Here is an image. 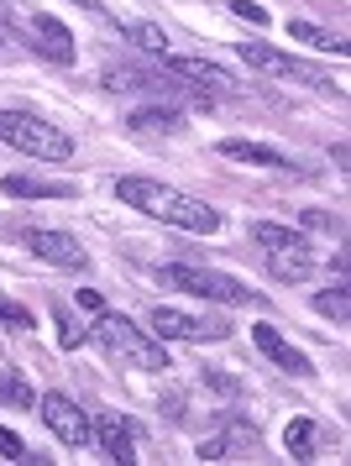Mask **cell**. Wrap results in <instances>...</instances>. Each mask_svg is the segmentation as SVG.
<instances>
[{
    "mask_svg": "<svg viewBox=\"0 0 351 466\" xmlns=\"http://www.w3.org/2000/svg\"><path fill=\"white\" fill-rule=\"evenodd\" d=\"M116 194H121L131 210L152 215V220H163V226H179V231H194V236H215L221 231V210H210L205 199H189V194L168 189L158 178H116Z\"/></svg>",
    "mask_w": 351,
    "mask_h": 466,
    "instance_id": "obj_1",
    "label": "cell"
},
{
    "mask_svg": "<svg viewBox=\"0 0 351 466\" xmlns=\"http://www.w3.org/2000/svg\"><path fill=\"white\" fill-rule=\"evenodd\" d=\"M89 340L100 346L105 357L131 361L137 372H168V346H163L158 336H147L142 325H131L126 315H110V309H100V319H95Z\"/></svg>",
    "mask_w": 351,
    "mask_h": 466,
    "instance_id": "obj_2",
    "label": "cell"
},
{
    "mask_svg": "<svg viewBox=\"0 0 351 466\" xmlns=\"http://www.w3.org/2000/svg\"><path fill=\"white\" fill-rule=\"evenodd\" d=\"M158 283L163 289H179V294H200L205 304H226V309H236V304H263V294H252L242 278L215 273V268H189V262L158 268Z\"/></svg>",
    "mask_w": 351,
    "mask_h": 466,
    "instance_id": "obj_3",
    "label": "cell"
},
{
    "mask_svg": "<svg viewBox=\"0 0 351 466\" xmlns=\"http://www.w3.org/2000/svg\"><path fill=\"white\" fill-rule=\"evenodd\" d=\"M0 142L37 157V163H68L74 157V142L58 127H47L42 116H32V110H0Z\"/></svg>",
    "mask_w": 351,
    "mask_h": 466,
    "instance_id": "obj_4",
    "label": "cell"
},
{
    "mask_svg": "<svg viewBox=\"0 0 351 466\" xmlns=\"http://www.w3.org/2000/svg\"><path fill=\"white\" fill-rule=\"evenodd\" d=\"M236 53H242L252 68L273 74V79H294V85H305V89H331V95H341V85H336L325 68L305 64V58H294V53H278V47H268V43H236Z\"/></svg>",
    "mask_w": 351,
    "mask_h": 466,
    "instance_id": "obj_5",
    "label": "cell"
},
{
    "mask_svg": "<svg viewBox=\"0 0 351 466\" xmlns=\"http://www.w3.org/2000/svg\"><path fill=\"white\" fill-rule=\"evenodd\" d=\"M163 68L173 79H189V85H200L205 95H242V79L231 74V68L210 64V58H189V53H163Z\"/></svg>",
    "mask_w": 351,
    "mask_h": 466,
    "instance_id": "obj_6",
    "label": "cell"
},
{
    "mask_svg": "<svg viewBox=\"0 0 351 466\" xmlns=\"http://www.w3.org/2000/svg\"><path fill=\"white\" fill-rule=\"evenodd\" d=\"M152 336L158 340H189V346H200V340H226L231 336V325L226 319H194L184 315V309H168V304H158L152 309Z\"/></svg>",
    "mask_w": 351,
    "mask_h": 466,
    "instance_id": "obj_7",
    "label": "cell"
},
{
    "mask_svg": "<svg viewBox=\"0 0 351 466\" xmlns=\"http://www.w3.org/2000/svg\"><path fill=\"white\" fill-rule=\"evenodd\" d=\"M42 420H47V430H53L63 445H74V451H84V445L95 441L89 414H84L74 399H63V393H42Z\"/></svg>",
    "mask_w": 351,
    "mask_h": 466,
    "instance_id": "obj_8",
    "label": "cell"
},
{
    "mask_svg": "<svg viewBox=\"0 0 351 466\" xmlns=\"http://www.w3.org/2000/svg\"><path fill=\"white\" fill-rule=\"evenodd\" d=\"M21 241H26V252H37L42 262H53V268H68V273H84V268H89V252H84L68 231L32 226V231H21Z\"/></svg>",
    "mask_w": 351,
    "mask_h": 466,
    "instance_id": "obj_9",
    "label": "cell"
},
{
    "mask_svg": "<svg viewBox=\"0 0 351 466\" xmlns=\"http://www.w3.org/2000/svg\"><path fill=\"white\" fill-rule=\"evenodd\" d=\"M100 85L110 89V95H137V89H152V95H184V85H173V74L168 68H105Z\"/></svg>",
    "mask_w": 351,
    "mask_h": 466,
    "instance_id": "obj_10",
    "label": "cell"
},
{
    "mask_svg": "<svg viewBox=\"0 0 351 466\" xmlns=\"http://www.w3.org/2000/svg\"><path fill=\"white\" fill-rule=\"evenodd\" d=\"M26 37H32V47H37L47 64H74V32L58 16H47V11L26 16Z\"/></svg>",
    "mask_w": 351,
    "mask_h": 466,
    "instance_id": "obj_11",
    "label": "cell"
},
{
    "mask_svg": "<svg viewBox=\"0 0 351 466\" xmlns=\"http://www.w3.org/2000/svg\"><path fill=\"white\" fill-rule=\"evenodd\" d=\"M252 340H257V351L273 361V367H284V372H294V378H315V367H310V357L299 351V346H289V340L273 330L268 319L263 325H252Z\"/></svg>",
    "mask_w": 351,
    "mask_h": 466,
    "instance_id": "obj_12",
    "label": "cell"
},
{
    "mask_svg": "<svg viewBox=\"0 0 351 466\" xmlns=\"http://www.w3.org/2000/svg\"><path fill=\"white\" fill-rule=\"evenodd\" d=\"M221 157H231V163H247V168H268V173H294V157H284L278 147H268V142H247V137H226L221 142Z\"/></svg>",
    "mask_w": 351,
    "mask_h": 466,
    "instance_id": "obj_13",
    "label": "cell"
},
{
    "mask_svg": "<svg viewBox=\"0 0 351 466\" xmlns=\"http://www.w3.org/2000/svg\"><path fill=\"white\" fill-rule=\"evenodd\" d=\"M0 189L11 194V199H74V184H63V178H42V173H5L0 178Z\"/></svg>",
    "mask_w": 351,
    "mask_h": 466,
    "instance_id": "obj_14",
    "label": "cell"
},
{
    "mask_svg": "<svg viewBox=\"0 0 351 466\" xmlns=\"http://www.w3.org/2000/svg\"><path fill=\"white\" fill-rule=\"evenodd\" d=\"M89 424H95V441H100V451L110 456V461H121V466L137 461V445H131V424H126L121 414H100V420H89Z\"/></svg>",
    "mask_w": 351,
    "mask_h": 466,
    "instance_id": "obj_15",
    "label": "cell"
},
{
    "mask_svg": "<svg viewBox=\"0 0 351 466\" xmlns=\"http://www.w3.org/2000/svg\"><path fill=\"white\" fill-rule=\"evenodd\" d=\"M236 445H257V424H247V420H221V430L200 441V461H221V456H231Z\"/></svg>",
    "mask_w": 351,
    "mask_h": 466,
    "instance_id": "obj_16",
    "label": "cell"
},
{
    "mask_svg": "<svg viewBox=\"0 0 351 466\" xmlns=\"http://www.w3.org/2000/svg\"><path fill=\"white\" fill-rule=\"evenodd\" d=\"M252 247H263V252H310V236L294 231V226L257 220V226H252Z\"/></svg>",
    "mask_w": 351,
    "mask_h": 466,
    "instance_id": "obj_17",
    "label": "cell"
},
{
    "mask_svg": "<svg viewBox=\"0 0 351 466\" xmlns=\"http://www.w3.org/2000/svg\"><path fill=\"white\" fill-rule=\"evenodd\" d=\"M320 424L315 420H289V430H284V445H289L294 461H315V451H320Z\"/></svg>",
    "mask_w": 351,
    "mask_h": 466,
    "instance_id": "obj_18",
    "label": "cell"
},
{
    "mask_svg": "<svg viewBox=\"0 0 351 466\" xmlns=\"http://www.w3.org/2000/svg\"><path fill=\"white\" fill-rule=\"evenodd\" d=\"M268 257V273L284 283H305L315 273V252H263Z\"/></svg>",
    "mask_w": 351,
    "mask_h": 466,
    "instance_id": "obj_19",
    "label": "cell"
},
{
    "mask_svg": "<svg viewBox=\"0 0 351 466\" xmlns=\"http://www.w3.org/2000/svg\"><path fill=\"white\" fill-rule=\"evenodd\" d=\"M289 37L294 43H305V47H315V53H336V58H346V43H341L336 32H325V26H315V22H289Z\"/></svg>",
    "mask_w": 351,
    "mask_h": 466,
    "instance_id": "obj_20",
    "label": "cell"
},
{
    "mask_svg": "<svg viewBox=\"0 0 351 466\" xmlns=\"http://www.w3.org/2000/svg\"><path fill=\"white\" fill-rule=\"evenodd\" d=\"M121 37H126V43H137L142 53H152V58L173 53V47H168V32H163V26H152V22H126Z\"/></svg>",
    "mask_w": 351,
    "mask_h": 466,
    "instance_id": "obj_21",
    "label": "cell"
},
{
    "mask_svg": "<svg viewBox=\"0 0 351 466\" xmlns=\"http://www.w3.org/2000/svg\"><path fill=\"white\" fill-rule=\"evenodd\" d=\"M131 127L137 131H168V137H173V131H184V116H179L173 106H147V110L131 116Z\"/></svg>",
    "mask_w": 351,
    "mask_h": 466,
    "instance_id": "obj_22",
    "label": "cell"
},
{
    "mask_svg": "<svg viewBox=\"0 0 351 466\" xmlns=\"http://www.w3.org/2000/svg\"><path fill=\"white\" fill-rule=\"evenodd\" d=\"M53 325H58V346H63V351H79L84 340H89V330L74 319V309H68V304H53Z\"/></svg>",
    "mask_w": 351,
    "mask_h": 466,
    "instance_id": "obj_23",
    "label": "cell"
},
{
    "mask_svg": "<svg viewBox=\"0 0 351 466\" xmlns=\"http://www.w3.org/2000/svg\"><path fill=\"white\" fill-rule=\"evenodd\" d=\"M0 403H5V409H37V393H32L16 372H0Z\"/></svg>",
    "mask_w": 351,
    "mask_h": 466,
    "instance_id": "obj_24",
    "label": "cell"
},
{
    "mask_svg": "<svg viewBox=\"0 0 351 466\" xmlns=\"http://www.w3.org/2000/svg\"><path fill=\"white\" fill-rule=\"evenodd\" d=\"M315 309H320V315H331L336 325H346V319H351V299H346V283H336V289H325V294H315Z\"/></svg>",
    "mask_w": 351,
    "mask_h": 466,
    "instance_id": "obj_25",
    "label": "cell"
},
{
    "mask_svg": "<svg viewBox=\"0 0 351 466\" xmlns=\"http://www.w3.org/2000/svg\"><path fill=\"white\" fill-rule=\"evenodd\" d=\"M0 319H5L11 330H21V336H26V330H37V319H32V309H21L16 299H5V294H0Z\"/></svg>",
    "mask_w": 351,
    "mask_h": 466,
    "instance_id": "obj_26",
    "label": "cell"
},
{
    "mask_svg": "<svg viewBox=\"0 0 351 466\" xmlns=\"http://www.w3.org/2000/svg\"><path fill=\"white\" fill-rule=\"evenodd\" d=\"M299 226H310V231H341V215H331V210H305V215H299Z\"/></svg>",
    "mask_w": 351,
    "mask_h": 466,
    "instance_id": "obj_27",
    "label": "cell"
},
{
    "mask_svg": "<svg viewBox=\"0 0 351 466\" xmlns=\"http://www.w3.org/2000/svg\"><path fill=\"white\" fill-rule=\"evenodd\" d=\"M200 378H205V388H215L221 399H236V393H242V382L231 378V372H200Z\"/></svg>",
    "mask_w": 351,
    "mask_h": 466,
    "instance_id": "obj_28",
    "label": "cell"
},
{
    "mask_svg": "<svg viewBox=\"0 0 351 466\" xmlns=\"http://www.w3.org/2000/svg\"><path fill=\"white\" fill-rule=\"evenodd\" d=\"M231 16H242V22H252V26H268V11L252 5V0H231Z\"/></svg>",
    "mask_w": 351,
    "mask_h": 466,
    "instance_id": "obj_29",
    "label": "cell"
},
{
    "mask_svg": "<svg viewBox=\"0 0 351 466\" xmlns=\"http://www.w3.org/2000/svg\"><path fill=\"white\" fill-rule=\"evenodd\" d=\"M0 456H5V461H26V445H21V435H11L5 424H0Z\"/></svg>",
    "mask_w": 351,
    "mask_h": 466,
    "instance_id": "obj_30",
    "label": "cell"
},
{
    "mask_svg": "<svg viewBox=\"0 0 351 466\" xmlns=\"http://www.w3.org/2000/svg\"><path fill=\"white\" fill-rule=\"evenodd\" d=\"M79 309H95V315H100L105 304H100V294H95V289H79Z\"/></svg>",
    "mask_w": 351,
    "mask_h": 466,
    "instance_id": "obj_31",
    "label": "cell"
},
{
    "mask_svg": "<svg viewBox=\"0 0 351 466\" xmlns=\"http://www.w3.org/2000/svg\"><path fill=\"white\" fill-rule=\"evenodd\" d=\"M79 5H84V11H100V0H79Z\"/></svg>",
    "mask_w": 351,
    "mask_h": 466,
    "instance_id": "obj_32",
    "label": "cell"
}]
</instances>
